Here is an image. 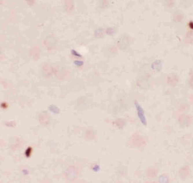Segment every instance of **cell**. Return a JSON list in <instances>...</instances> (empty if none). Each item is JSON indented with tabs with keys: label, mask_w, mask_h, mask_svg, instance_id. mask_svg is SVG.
<instances>
[{
	"label": "cell",
	"mask_w": 193,
	"mask_h": 183,
	"mask_svg": "<svg viewBox=\"0 0 193 183\" xmlns=\"http://www.w3.org/2000/svg\"><path fill=\"white\" fill-rule=\"evenodd\" d=\"M135 107H136V109L137 111V114L140 119V122L142 123L143 125H146L147 119H146L145 114H144V111L142 107H141V105L139 104V103H138L137 101L135 102Z\"/></svg>",
	"instance_id": "1"
},
{
	"label": "cell",
	"mask_w": 193,
	"mask_h": 183,
	"mask_svg": "<svg viewBox=\"0 0 193 183\" xmlns=\"http://www.w3.org/2000/svg\"><path fill=\"white\" fill-rule=\"evenodd\" d=\"M178 76L174 73L170 74L167 77V83L170 85H172L174 86L176 84L178 83Z\"/></svg>",
	"instance_id": "2"
},
{
	"label": "cell",
	"mask_w": 193,
	"mask_h": 183,
	"mask_svg": "<svg viewBox=\"0 0 193 183\" xmlns=\"http://www.w3.org/2000/svg\"><path fill=\"white\" fill-rule=\"evenodd\" d=\"M179 122L183 126H187L191 123V119L186 115H181L179 118Z\"/></svg>",
	"instance_id": "3"
},
{
	"label": "cell",
	"mask_w": 193,
	"mask_h": 183,
	"mask_svg": "<svg viewBox=\"0 0 193 183\" xmlns=\"http://www.w3.org/2000/svg\"><path fill=\"white\" fill-rule=\"evenodd\" d=\"M183 19V15L180 12H177L174 15V20L176 22H180Z\"/></svg>",
	"instance_id": "4"
},
{
	"label": "cell",
	"mask_w": 193,
	"mask_h": 183,
	"mask_svg": "<svg viewBox=\"0 0 193 183\" xmlns=\"http://www.w3.org/2000/svg\"><path fill=\"white\" fill-rule=\"evenodd\" d=\"M186 41L188 42H193V31L191 30L189 32H187L186 35Z\"/></svg>",
	"instance_id": "5"
},
{
	"label": "cell",
	"mask_w": 193,
	"mask_h": 183,
	"mask_svg": "<svg viewBox=\"0 0 193 183\" xmlns=\"http://www.w3.org/2000/svg\"><path fill=\"white\" fill-rule=\"evenodd\" d=\"M174 0H165V5L166 7L171 8L174 6Z\"/></svg>",
	"instance_id": "6"
},
{
	"label": "cell",
	"mask_w": 193,
	"mask_h": 183,
	"mask_svg": "<svg viewBox=\"0 0 193 183\" xmlns=\"http://www.w3.org/2000/svg\"><path fill=\"white\" fill-rule=\"evenodd\" d=\"M189 85L192 88H193V76H191V78L189 80Z\"/></svg>",
	"instance_id": "7"
}]
</instances>
